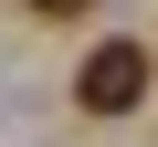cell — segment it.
Returning a JSON list of instances; mask_svg holds the SVG:
<instances>
[{"instance_id": "1", "label": "cell", "mask_w": 158, "mask_h": 147, "mask_svg": "<svg viewBox=\"0 0 158 147\" xmlns=\"http://www.w3.org/2000/svg\"><path fill=\"white\" fill-rule=\"evenodd\" d=\"M148 74H158L148 42H95L85 74H74V105H85V116H137L148 105Z\"/></svg>"}, {"instance_id": "2", "label": "cell", "mask_w": 158, "mask_h": 147, "mask_svg": "<svg viewBox=\"0 0 158 147\" xmlns=\"http://www.w3.org/2000/svg\"><path fill=\"white\" fill-rule=\"evenodd\" d=\"M32 11H42V21H74V11H85V0H32Z\"/></svg>"}]
</instances>
